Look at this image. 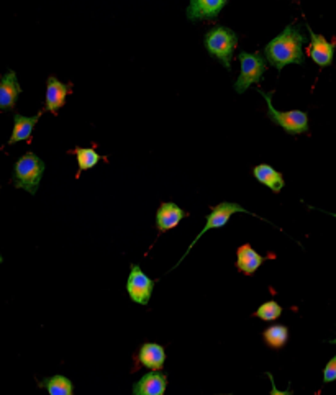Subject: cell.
<instances>
[{
	"instance_id": "1",
	"label": "cell",
	"mask_w": 336,
	"mask_h": 395,
	"mask_svg": "<svg viewBox=\"0 0 336 395\" xmlns=\"http://www.w3.org/2000/svg\"><path fill=\"white\" fill-rule=\"evenodd\" d=\"M307 36L302 35L301 28L289 25L276 38H272L264 48V56L271 66L282 71L287 65H303V43Z\"/></svg>"
},
{
	"instance_id": "2",
	"label": "cell",
	"mask_w": 336,
	"mask_h": 395,
	"mask_svg": "<svg viewBox=\"0 0 336 395\" xmlns=\"http://www.w3.org/2000/svg\"><path fill=\"white\" fill-rule=\"evenodd\" d=\"M203 45L208 51L210 56L217 57L222 65L230 69L233 60V52L238 45V36L228 26H213L212 30L207 31Z\"/></svg>"
},
{
	"instance_id": "3",
	"label": "cell",
	"mask_w": 336,
	"mask_h": 395,
	"mask_svg": "<svg viewBox=\"0 0 336 395\" xmlns=\"http://www.w3.org/2000/svg\"><path fill=\"white\" fill-rule=\"evenodd\" d=\"M45 172V162L33 152H26L15 165L13 171V186L23 189L31 196L38 192L41 177Z\"/></svg>"
},
{
	"instance_id": "4",
	"label": "cell",
	"mask_w": 336,
	"mask_h": 395,
	"mask_svg": "<svg viewBox=\"0 0 336 395\" xmlns=\"http://www.w3.org/2000/svg\"><path fill=\"white\" fill-rule=\"evenodd\" d=\"M261 96L264 97L267 104V117L272 120L276 125H279L282 130L289 135H301L308 131V115L302 110H289V112H281L272 107L271 94L261 92Z\"/></svg>"
},
{
	"instance_id": "5",
	"label": "cell",
	"mask_w": 336,
	"mask_h": 395,
	"mask_svg": "<svg viewBox=\"0 0 336 395\" xmlns=\"http://www.w3.org/2000/svg\"><path fill=\"white\" fill-rule=\"evenodd\" d=\"M238 60L241 62V72L235 82L238 94H243L251 84H259L267 69L266 61L259 52H240Z\"/></svg>"
},
{
	"instance_id": "6",
	"label": "cell",
	"mask_w": 336,
	"mask_h": 395,
	"mask_svg": "<svg viewBox=\"0 0 336 395\" xmlns=\"http://www.w3.org/2000/svg\"><path fill=\"white\" fill-rule=\"evenodd\" d=\"M155 289V281L141 271L138 265H131V271L127 281V292L135 304L148 305L151 294Z\"/></svg>"
},
{
	"instance_id": "7",
	"label": "cell",
	"mask_w": 336,
	"mask_h": 395,
	"mask_svg": "<svg viewBox=\"0 0 336 395\" xmlns=\"http://www.w3.org/2000/svg\"><path fill=\"white\" fill-rule=\"evenodd\" d=\"M235 213H250V212L245 207H241L240 204H235V202H222V204H218L217 207H213L212 212H210V215L207 217L206 226H203L201 233L197 235V238L192 241V245L189 246L187 252L192 250L194 245H196L197 241L207 233V231L215 230V228H223V226L228 223V220L232 218V215H235Z\"/></svg>"
},
{
	"instance_id": "8",
	"label": "cell",
	"mask_w": 336,
	"mask_h": 395,
	"mask_svg": "<svg viewBox=\"0 0 336 395\" xmlns=\"http://www.w3.org/2000/svg\"><path fill=\"white\" fill-rule=\"evenodd\" d=\"M227 4L228 0H191L186 15L191 22L215 20Z\"/></svg>"
},
{
	"instance_id": "9",
	"label": "cell",
	"mask_w": 336,
	"mask_h": 395,
	"mask_svg": "<svg viewBox=\"0 0 336 395\" xmlns=\"http://www.w3.org/2000/svg\"><path fill=\"white\" fill-rule=\"evenodd\" d=\"M308 33H310V48H308V56L312 57L313 62H317L320 67H327L332 66L333 57H335V43H330V41L325 38L323 35H317L310 28V25H307Z\"/></svg>"
},
{
	"instance_id": "10",
	"label": "cell",
	"mask_w": 336,
	"mask_h": 395,
	"mask_svg": "<svg viewBox=\"0 0 336 395\" xmlns=\"http://www.w3.org/2000/svg\"><path fill=\"white\" fill-rule=\"evenodd\" d=\"M69 94V86L62 84L60 79L50 76L46 81V97H45V110L51 113H57L62 105H65L66 96Z\"/></svg>"
},
{
	"instance_id": "11",
	"label": "cell",
	"mask_w": 336,
	"mask_h": 395,
	"mask_svg": "<svg viewBox=\"0 0 336 395\" xmlns=\"http://www.w3.org/2000/svg\"><path fill=\"white\" fill-rule=\"evenodd\" d=\"M167 376L162 372H146L133 386V395H164Z\"/></svg>"
},
{
	"instance_id": "12",
	"label": "cell",
	"mask_w": 336,
	"mask_h": 395,
	"mask_svg": "<svg viewBox=\"0 0 336 395\" xmlns=\"http://www.w3.org/2000/svg\"><path fill=\"white\" fill-rule=\"evenodd\" d=\"M187 213L176 205L174 202H164L156 212V226L159 231H167L176 228L181 223L182 218H186Z\"/></svg>"
},
{
	"instance_id": "13",
	"label": "cell",
	"mask_w": 336,
	"mask_h": 395,
	"mask_svg": "<svg viewBox=\"0 0 336 395\" xmlns=\"http://www.w3.org/2000/svg\"><path fill=\"white\" fill-rule=\"evenodd\" d=\"M22 92L15 71H9L0 81V110H12Z\"/></svg>"
},
{
	"instance_id": "14",
	"label": "cell",
	"mask_w": 336,
	"mask_h": 395,
	"mask_svg": "<svg viewBox=\"0 0 336 395\" xmlns=\"http://www.w3.org/2000/svg\"><path fill=\"white\" fill-rule=\"evenodd\" d=\"M264 261L266 257L261 256L258 251H254L251 245L240 246L236 251V267L246 276H251V274L258 271Z\"/></svg>"
},
{
	"instance_id": "15",
	"label": "cell",
	"mask_w": 336,
	"mask_h": 395,
	"mask_svg": "<svg viewBox=\"0 0 336 395\" xmlns=\"http://www.w3.org/2000/svg\"><path fill=\"white\" fill-rule=\"evenodd\" d=\"M138 360L141 365L151 371H162L166 362V351L157 343H145L140 347Z\"/></svg>"
},
{
	"instance_id": "16",
	"label": "cell",
	"mask_w": 336,
	"mask_h": 395,
	"mask_svg": "<svg viewBox=\"0 0 336 395\" xmlns=\"http://www.w3.org/2000/svg\"><path fill=\"white\" fill-rule=\"evenodd\" d=\"M41 117V112L35 117H23V115L15 113L13 115V131L12 136H10L9 145H15L18 141H26L31 138V133H33L35 125L38 123V120Z\"/></svg>"
},
{
	"instance_id": "17",
	"label": "cell",
	"mask_w": 336,
	"mask_h": 395,
	"mask_svg": "<svg viewBox=\"0 0 336 395\" xmlns=\"http://www.w3.org/2000/svg\"><path fill=\"white\" fill-rule=\"evenodd\" d=\"M254 179L258 181L262 186L269 187L272 192H281L282 187H284V177H282V174L279 171H276L274 167L269 166V165H259L254 167Z\"/></svg>"
},
{
	"instance_id": "18",
	"label": "cell",
	"mask_w": 336,
	"mask_h": 395,
	"mask_svg": "<svg viewBox=\"0 0 336 395\" xmlns=\"http://www.w3.org/2000/svg\"><path fill=\"white\" fill-rule=\"evenodd\" d=\"M40 387L46 389L50 395H74V389H72L71 379H67L66 376H61V374L43 379V381L40 382Z\"/></svg>"
},
{
	"instance_id": "19",
	"label": "cell",
	"mask_w": 336,
	"mask_h": 395,
	"mask_svg": "<svg viewBox=\"0 0 336 395\" xmlns=\"http://www.w3.org/2000/svg\"><path fill=\"white\" fill-rule=\"evenodd\" d=\"M289 340V330L284 325H272L269 328L264 330V341L271 347H279L284 346Z\"/></svg>"
},
{
	"instance_id": "20",
	"label": "cell",
	"mask_w": 336,
	"mask_h": 395,
	"mask_svg": "<svg viewBox=\"0 0 336 395\" xmlns=\"http://www.w3.org/2000/svg\"><path fill=\"white\" fill-rule=\"evenodd\" d=\"M74 155L77 157L79 165V172L92 169L101 162V155L94 148H76Z\"/></svg>"
},
{
	"instance_id": "21",
	"label": "cell",
	"mask_w": 336,
	"mask_h": 395,
	"mask_svg": "<svg viewBox=\"0 0 336 395\" xmlns=\"http://www.w3.org/2000/svg\"><path fill=\"white\" fill-rule=\"evenodd\" d=\"M282 307L276 300H269V302H264L261 307L256 310V317L264 320V321H274L281 317Z\"/></svg>"
},
{
	"instance_id": "22",
	"label": "cell",
	"mask_w": 336,
	"mask_h": 395,
	"mask_svg": "<svg viewBox=\"0 0 336 395\" xmlns=\"http://www.w3.org/2000/svg\"><path fill=\"white\" fill-rule=\"evenodd\" d=\"M333 381H336V355L333 356V360L328 361V365L325 366L323 371V382L328 384Z\"/></svg>"
},
{
	"instance_id": "23",
	"label": "cell",
	"mask_w": 336,
	"mask_h": 395,
	"mask_svg": "<svg viewBox=\"0 0 336 395\" xmlns=\"http://www.w3.org/2000/svg\"><path fill=\"white\" fill-rule=\"evenodd\" d=\"M267 377L271 379V386H272V389H271V395H292V391L291 389H287V391H279V389L276 387V382H274V377H272V374L271 372H267Z\"/></svg>"
},
{
	"instance_id": "24",
	"label": "cell",
	"mask_w": 336,
	"mask_h": 395,
	"mask_svg": "<svg viewBox=\"0 0 336 395\" xmlns=\"http://www.w3.org/2000/svg\"><path fill=\"white\" fill-rule=\"evenodd\" d=\"M2 261H4V257H2V255H0V262H2Z\"/></svg>"
},
{
	"instance_id": "25",
	"label": "cell",
	"mask_w": 336,
	"mask_h": 395,
	"mask_svg": "<svg viewBox=\"0 0 336 395\" xmlns=\"http://www.w3.org/2000/svg\"><path fill=\"white\" fill-rule=\"evenodd\" d=\"M332 343H333V345H336V338H335V340H332Z\"/></svg>"
},
{
	"instance_id": "26",
	"label": "cell",
	"mask_w": 336,
	"mask_h": 395,
	"mask_svg": "<svg viewBox=\"0 0 336 395\" xmlns=\"http://www.w3.org/2000/svg\"><path fill=\"white\" fill-rule=\"evenodd\" d=\"M330 215H333V217H335V218H336V213H330Z\"/></svg>"
},
{
	"instance_id": "27",
	"label": "cell",
	"mask_w": 336,
	"mask_h": 395,
	"mask_svg": "<svg viewBox=\"0 0 336 395\" xmlns=\"http://www.w3.org/2000/svg\"><path fill=\"white\" fill-rule=\"evenodd\" d=\"M228 395H230V394H228Z\"/></svg>"
}]
</instances>
